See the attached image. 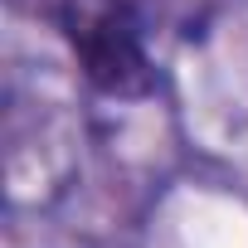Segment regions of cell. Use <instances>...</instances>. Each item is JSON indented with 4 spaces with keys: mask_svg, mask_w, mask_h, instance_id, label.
Returning a JSON list of instances; mask_svg holds the SVG:
<instances>
[{
    "mask_svg": "<svg viewBox=\"0 0 248 248\" xmlns=\"http://www.w3.org/2000/svg\"><path fill=\"white\" fill-rule=\"evenodd\" d=\"M54 25L78 59V73L107 97H151L156 59L137 0H59Z\"/></svg>",
    "mask_w": 248,
    "mask_h": 248,
    "instance_id": "6da1fadb",
    "label": "cell"
}]
</instances>
